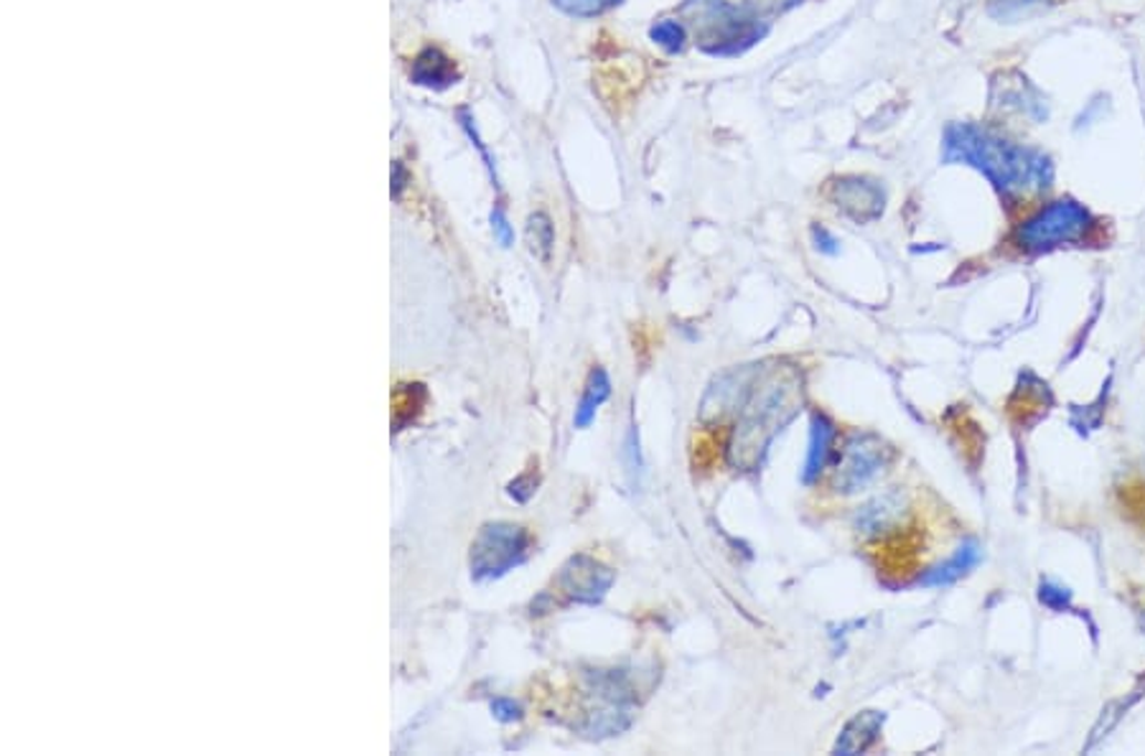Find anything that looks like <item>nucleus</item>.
Segmentation results:
<instances>
[{
    "label": "nucleus",
    "mask_w": 1145,
    "mask_h": 756,
    "mask_svg": "<svg viewBox=\"0 0 1145 756\" xmlns=\"http://www.w3.org/2000/svg\"><path fill=\"white\" fill-rule=\"evenodd\" d=\"M942 158L947 164H967L978 168L1006 195L1026 189H1047L1051 174H1054L1049 156H1043L1041 150L1018 146V143L998 136L996 130L973 123L947 125Z\"/></svg>",
    "instance_id": "1"
},
{
    "label": "nucleus",
    "mask_w": 1145,
    "mask_h": 756,
    "mask_svg": "<svg viewBox=\"0 0 1145 756\" xmlns=\"http://www.w3.org/2000/svg\"><path fill=\"white\" fill-rule=\"evenodd\" d=\"M802 402V375L795 367H774L766 372L738 416L734 439L728 443L731 466L754 472L771 441L799 416Z\"/></svg>",
    "instance_id": "2"
},
{
    "label": "nucleus",
    "mask_w": 1145,
    "mask_h": 756,
    "mask_svg": "<svg viewBox=\"0 0 1145 756\" xmlns=\"http://www.w3.org/2000/svg\"><path fill=\"white\" fill-rule=\"evenodd\" d=\"M682 13L693 19L695 41L711 56H738L766 36L764 19L746 3L731 6L726 0H685Z\"/></svg>",
    "instance_id": "3"
},
{
    "label": "nucleus",
    "mask_w": 1145,
    "mask_h": 756,
    "mask_svg": "<svg viewBox=\"0 0 1145 756\" xmlns=\"http://www.w3.org/2000/svg\"><path fill=\"white\" fill-rule=\"evenodd\" d=\"M533 550V535L525 527L512 523L484 525L476 540L471 543V578L492 581L522 566Z\"/></svg>",
    "instance_id": "4"
},
{
    "label": "nucleus",
    "mask_w": 1145,
    "mask_h": 756,
    "mask_svg": "<svg viewBox=\"0 0 1145 756\" xmlns=\"http://www.w3.org/2000/svg\"><path fill=\"white\" fill-rule=\"evenodd\" d=\"M1092 224L1094 222L1088 209L1080 207L1072 199H1062L1029 217V220L1021 224V230H1018V242H1021L1023 250L1041 252L1064 245V242L1084 240L1092 230Z\"/></svg>",
    "instance_id": "5"
},
{
    "label": "nucleus",
    "mask_w": 1145,
    "mask_h": 756,
    "mask_svg": "<svg viewBox=\"0 0 1145 756\" xmlns=\"http://www.w3.org/2000/svg\"><path fill=\"white\" fill-rule=\"evenodd\" d=\"M891 461V449L873 433H853L845 441L843 453L832 474V486L840 494H855L873 484Z\"/></svg>",
    "instance_id": "6"
},
{
    "label": "nucleus",
    "mask_w": 1145,
    "mask_h": 756,
    "mask_svg": "<svg viewBox=\"0 0 1145 756\" xmlns=\"http://www.w3.org/2000/svg\"><path fill=\"white\" fill-rule=\"evenodd\" d=\"M761 377V365L734 367L728 369V372L715 377L703 398L701 420H705V423H715V420H723L728 413H734V410H744Z\"/></svg>",
    "instance_id": "7"
},
{
    "label": "nucleus",
    "mask_w": 1145,
    "mask_h": 756,
    "mask_svg": "<svg viewBox=\"0 0 1145 756\" xmlns=\"http://www.w3.org/2000/svg\"><path fill=\"white\" fill-rule=\"evenodd\" d=\"M613 581H617V576H613V570L609 566H603L601 560L580 553V556H572L566 566L560 568L558 591L566 596L568 601L593 607V603L603 601V596L611 591Z\"/></svg>",
    "instance_id": "8"
},
{
    "label": "nucleus",
    "mask_w": 1145,
    "mask_h": 756,
    "mask_svg": "<svg viewBox=\"0 0 1145 756\" xmlns=\"http://www.w3.org/2000/svg\"><path fill=\"white\" fill-rule=\"evenodd\" d=\"M830 199L836 201L840 212L855 222L879 220L883 207H886L883 189L875 181L863 179V176H843V179H838L830 189Z\"/></svg>",
    "instance_id": "9"
},
{
    "label": "nucleus",
    "mask_w": 1145,
    "mask_h": 756,
    "mask_svg": "<svg viewBox=\"0 0 1145 756\" xmlns=\"http://www.w3.org/2000/svg\"><path fill=\"white\" fill-rule=\"evenodd\" d=\"M992 99H996V105L1006 107V111H1016L1037 123H1043L1049 117L1047 97L1041 95L1037 84L1018 72L1000 74V77L992 82Z\"/></svg>",
    "instance_id": "10"
},
{
    "label": "nucleus",
    "mask_w": 1145,
    "mask_h": 756,
    "mask_svg": "<svg viewBox=\"0 0 1145 756\" xmlns=\"http://www.w3.org/2000/svg\"><path fill=\"white\" fill-rule=\"evenodd\" d=\"M906 515V497L901 492H886L858 507L853 523L855 531L865 537H879L894 527Z\"/></svg>",
    "instance_id": "11"
},
{
    "label": "nucleus",
    "mask_w": 1145,
    "mask_h": 756,
    "mask_svg": "<svg viewBox=\"0 0 1145 756\" xmlns=\"http://www.w3.org/2000/svg\"><path fill=\"white\" fill-rule=\"evenodd\" d=\"M832 441H836V423L824 413H812L810 418V449H807L802 482L812 484L828 464Z\"/></svg>",
    "instance_id": "12"
},
{
    "label": "nucleus",
    "mask_w": 1145,
    "mask_h": 756,
    "mask_svg": "<svg viewBox=\"0 0 1145 756\" xmlns=\"http://www.w3.org/2000/svg\"><path fill=\"white\" fill-rule=\"evenodd\" d=\"M881 724H883V716H881V713H875V711H869V713H861V716H855L843 728V734H840L838 744H836V752L838 754H861V752H865L875 742V736H879Z\"/></svg>",
    "instance_id": "13"
},
{
    "label": "nucleus",
    "mask_w": 1145,
    "mask_h": 756,
    "mask_svg": "<svg viewBox=\"0 0 1145 756\" xmlns=\"http://www.w3.org/2000/svg\"><path fill=\"white\" fill-rule=\"evenodd\" d=\"M412 77L418 84H428V87H449V84L456 80V66L449 56H445L441 49H426L423 54L416 59L412 64Z\"/></svg>",
    "instance_id": "14"
},
{
    "label": "nucleus",
    "mask_w": 1145,
    "mask_h": 756,
    "mask_svg": "<svg viewBox=\"0 0 1145 756\" xmlns=\"http://www.w3.org/2000/svg\"><path fill=\"white\" fill-rule=\"evenodd\" d=\"M609 395H611V380H609V375H606V369L603 367L591 369V375H588V382H586V390H584V398H580L578 408H576V418H572L576 428L591 426L596 420V413H599V408L606 400H609Z\"/></svg>",
    "instance_id": "15"
},
{
    "label": "nucleus",
    "mask_w": 1145,
    "mask_h": 756,
    "mask_svg": "<svg viewBox=\"0 0 1145 756\" xmlns=\"http://www.w3.org/2000/svg\"><path fill=\"white\" fill-rule=\"evenodd\" d=\"M426 406V388L420 382L410 385H398V390L392 395V426L395 431H402L408 423L418 418L420 410Z\"/></svg>",
    "instance_id": "16"
},
{
    "label": "nucleus",
    "mask_w": 1145,
    "mask_h": 756,
    "mask_svg": "<svg viewBox=\"0 0 1145 756\" xmlns=\"http://www.w3.org/2000/svg\"><path fill=\"white\" fill-rule=\"evenodd\" d=\"M1051 6L1054 0H990V15L1006 23H1021L1043 15Z\"/></svg>",
    "instance_id": "17"
},
{
    "label": "nucleus",
    "mask_w": 1145,
    "mask_h": 756,
    "mask_svg": "<svg viewBox=\"0 0 1145 756\" xmlns=\"http://www.w3.org/2000/svg\"><path fill=\"white\" fill-rule=\"evenodd\" d=\"M527 242H529V250H533L537 258H540V260L550 258L553 245H555V230H553L550 217L543 214V212H537V214L529 217V222H527Z\"/></svg>",
    "instance_id": "18"
},
{
    "label": "nucleus",
    "mask_w": 1145,
    "mask_h": 756,
    "mask_svg": "<svg viewBox=\"0 0 1145 756\" xmlns=\"http://www.w3.org/2000/svg\"><path fill=\"white\" fill-rule=\"evenodd\" d=\"M650 39L654 41L656 46H662L668 54H677V52H682V49H685L687 29L682 27V23L675 21V19H662V21H656L654 27L650 29Z\"/></svg>",
    "instance_id": "19"
},
{
    "label": "nucleus",
    "mask_w": 1145,
    "mask_h": 756,
    "mask_svg": "<svg viewBox=\"0 0 1145 756\" xmlns=\"http://www.w3.org/2000/svg\"><path fill=\"white\" fill-rule=\"evenodd\" d=\"M975 560H978V550H975L973 545H970V548H959V550H957V556H955L953 560H947L945 566H939L937 570H932V576H929V578H924V584H929V586H939V584H949V581H955V578L963 576L965 570L970 568Z\"/></svg>",
    "instance_id": "20"
},
{
    "label": "nucleus",
    "mask_w": 1145,
    "mask_h": 756,
    "mask_svg": "<svg viewBox=\"0 0 1145 756\" xmlns=\"http://www.w3.org/2000/svg\"><path fill=\"white\" fill-rule=\"evenodd\" d=\"M553 3L558 6L563 13L578 15V19H591V15L609 11L619 0H553Z\"/></svg>",
    "instance_id": "21"
},
{
    "label": "nucleus",
    "mask_w": 1145,
    "mask_h": 756,
    "mask_svg": "<svg viewBox=\"0 0 1145 756\" xmlns=\"http://www.w3.org/2000/svg\"><path fill=\"white\" fill-rule=\"evenodd\" d=\"M624 464H627V474L631 476V482H634L639 472H642V451H639V435H637L634 426H629V433L624 441Z\"/></svg>",
    "instance_id": "22"
},
{
    "label": "nucleus",
    "mask_w": 1145,
    "mask_h": 756,
    "mask_svg": "<svg viewBox=\"0 0 1145 756\" xmlns=\"http://www.w3.org/2000/svg\"><path fill=\"white\" fill-rule=\"evenodd\" d=\"M799 3H805V0H746V6L752 8L754 13H759L761 19L771 13H785V11H789V8H795Z\"/></svg>",
    "instance_id": "23"
},
{
    "label": "nucleus",
    "mask_w": 1145,
    "mask_h": 756,
    "mask_svg": "<svg viewBox=\"0 0 1145 756\" xmlns=\"http://www.w3.org/2000/svg\"><path fill=\"white\" fill-rule=\"evenodd\" d=\"M492 713L500 721H504V724H510V721H519L522 718V708L519 703H515L512 699H496L492 703Z\"/></svg>",
    "instance_id": "24"
},
{
    "label": "nucleus",
    "mask_w": 1145,
    "mask_h": 756,
    "mask_svg": "<svg viewBox=\"0 0 1145 756\" xmlns=\"http://www.w3.org/2000/svg\"><path fill=\"white\" fill-rule=\"evenodd\" d=\"M535 484L537 482L533 479V474H525V476H519V479H515V482L510 484V494L517 502H527L535 494Z\"/></svg>",
    "instance_id": "25"
},
{
    "label": "nucleus",
    "mask_w": 1145,
    "mask_h": 756,
    "mask_svg": "<svg viewBox=\"0 0 1145 756\" xmlns=\"http://www.w3.org/2000/svg\"><path fill=\"white\" fill-rule=\"evenodd\" d=\"M492 224H494V232H496V238H500L502 245L510 248L512 240H515V232H512V227H510L507 217H504L502 209H496V212L492 214Z\"/></svg>",
    "instance_id": "26"
},
{
    "label": "nucleus",
    "mask_w": 1145,
    "mask_h": 756,
    "mask_svg": "<svg viewBox=\"0 0 1145 756\" xmlns=\"http://www.w3.org/2000/svg\"><path fill=\"white\" fill-rule=\"evenodd\" d=\"M812 238H815V242H818V250L828 252V255H836L838 252V240L832 238L824 227H812Z\"/></svg>",
    "instance_id": "27"
}]
</instances>
